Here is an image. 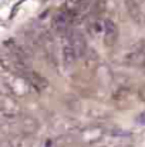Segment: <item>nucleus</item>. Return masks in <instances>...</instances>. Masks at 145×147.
Instances as JSON below:
<instances>
[{
	"instance_id": "obj_1",
	"label": "nucleus",
	"mask_w": 145,
	"mask_h": 147,
	"mask_svg": "<svg viewBox=\"0 0 145 147\" xmlns=\"http://www.w3.org/2000/svg\"><path fill=\"white\" fill-rule=\"evenodd\" d=\"M33 90L30 82L19 73L14 71H3L1 77V93L13 94L14 97L27 96Z\"/></svg>"
},
{
	"instance_id": "obj_2",
	"label": "nucleus",
	"mask_w": 145,
	"mask_h": 147,
	"mask_svg": "<svg viewBox=\"0 0 145 147\" xmlns=\"http://www.w3.org/2000/svg\"><path fill=\"white\" fill-rule=\"evenodd\" d=\"M0 104H1V119L3 120L11 121V120H16V117L20 114V104L13 94L1 93Z\"/></svg>"
},
{
	"instance_id": "obj_3",
	"label": "nucleus",
	"mask_w": 145,
	"mask_h": 147,
	"mask_svg": "<svg viewBox=\"0 0 145 147\" xmlns=\"http://www.w3.org/2000/svg\"><path fill=\"white\" fill-rule=\"evenodd\" d=\"M68 37H70V42H71L74 50H76L77 57L78 59H84L86 54L88 53V46H87V42H86L84 34L78 29H76L74 26H71L68 29Z\"/></svg>"
},
{
	"instance_id": "obj_4",
	"label": "nucleus",
	"mask_w": 145,
	"mask_h": 147,
	"mask_svg": "<svg viewBox=\"0 0 145 147\" xmlns=\"http://www.w3.org/2000/svg\"><path fill=\"white\" fill-rule=\"evenodd\" d=\"M60 46H61V57L65 66H73L76 63V60L78 59L76 54V50L73 47L70 37H68V32L64 34H60Z\"/></svg>"
},
{
	"instance_id": "obj_5",
	"label": "nucleus",
	"mask_w": 145,
	"mask_h": 147,
	"mask_svg": "<svg viewBox=\"0 0 145 147\" xmlns=\"http://www.w3.org/2000/svg\"><path fill=\"white\" fill-rule=\"evenodd\" d=\"M51 24H53V29L55 30V33H57L58 36L67 33L68 29L71 27L70 17H68L67 11H65V10H61V11L54 13V16L51 17Z\"/></svg>"
},
{
	"instance_id": "obj_6",
	"label": "nucleus",
	"mask_w": 145,
	"mask_h": 147,
	"mask_svg": "<svg viewBox=\"0 0 145 147\" xmlns=\"http://www.w3.org/2000/svg\"><path fill=\"white\" fill-rule=\"evenodd\" d=\"M102 40L107 47H112L118 40V26L110 19H105V29H104Z\"/></svg>"
},
{
	"instance_id": "obj_7",
	"label": "nucleus",
	"mask_w": 145,
	"mask_h": 147,
	"mask_svg": "<svg viewBox=\"0 0 145 147\" xmlns=\"http://www.w3.org/2000/svg\"><path fill=\"white\" fill-rule=\"evenodd\" d=\"M24 77L30 82L33 90H36V92H41L43 89H46V87L48 86L47 79H44L41 74H39V73L34 71V70H30L29 73H26Z\"/></svg>"
},
{
	"instance_id": "obj_8",
	"label": "nucleus",
	"mask_w": 145,
	"mask_h": 147,
	"mask_svg": "<svg viewBox=\"0 0 145 147\" xmlns=\"http://www.w3.org/2000/svg\"><path fill=\"white\" fill-rule=\"evenodd\" d=\"M20 127H21V133L31 136L39 130V121L31 116H23L20 120Z\"/></svg>"
},
{
	"instance_id": "obj_9",
	"label": "nucleus",
	"mask_w": 145,
	"mask_h": 147,
	"mask_svg": "<svg viewBox=\"0 0 145 147\" xmlns=\"http://www.w3.org/2000/svg\"><path fill=\"white\" fill-rule=\"evenodd\" d=\"M104 29H105V19H100V17L94 16L88 24V32L97 37V36L104 34Z\"/></svg>"
},
{
	"instance_id": "obj_10",
	"label": "nucleus",
	"mask_w": 145,
	"mask_h": 147,
	"mask_svg": "<svg viewBox=\"0 0 145 147\" xmlns=\"http://www.w3.org/2000/svg\"><path fill=\"white\" fill-rule=\"evenodd\" d=\"M30 136L29 134H16V136H11L9 139V146L10 147H29L30 146Z\"/></svg>"
},
{
	"instance_id": "obj_11",
	"label": "nucleus",
	"mask_w": 145,
	"mask_h": 147,
	"mask_svg": "<svg viewBox=\"0 0 145 147\" xmlns=\"http://www.w3.org/2000/svg\"><path fill=\"white\" fill-rule=\"evenodd\" d=\"M105 10V0H94L93 1V7H91V13L98 17L100 13H102Z\"/></svg>"
},
{
	"instance_id": "obj_12",
	"label": "nucleus",
	"mask_w": 145,
	"mask_h": 147,
	"mask_svg": "<svg viewBox=\"0 0 145 147\" xmlns=\"http://www.w3.org/2000/svg\"><path fill=\"white\" fill-rule=\"evenodd\" d=\"M138 97H140L141 101H145V84H142L141 89L138 90Z\"/></svg>"
},
{
	"instance_id": "obj_13",
	"label": "nucleus",
	"mask_w": 145,
	"mask_h": 147,
	"mask_svg": "<svg viewBox=\"0 0 145 147\" xmlns=\"http://www.w3.org/2000/svg\"><path fill=\"white\" fill-rule=\"evenodd\" d=\"M128 1H131V3H134V4H137V6L142 7V4H144L145 0H128Z\"/></svg>"
},
{
	"instance_id": "obj_14",
	"label": "nucleus",
	"mask_w": 145,
	"mask_h": 147,
	"mask_svg": "<svg viewBox=\"0 0 145 147\" xmlns=\"http://www.w3.org/2000/svg\"><path fill=\"white\" fill-rule=\"evenodd\" d=\"M141 66L145 67V54H144V57H142V63H141Z\"/></svg>"
},
{
	"instance_id": "obj_15",
	"label": "nucleus",
	"mask_w": 145,
	"mask_h": 147,
	"mask_svg": "<svg viewBox=\"0 0 145 147\" xmlns=\"http://www.w3.org/2000/svg\"><path fill=\"white\" fill-rule=\"evenodd\" d=\"M1 1H6V0H1Z\"/></svg>"
}]
</instances>
